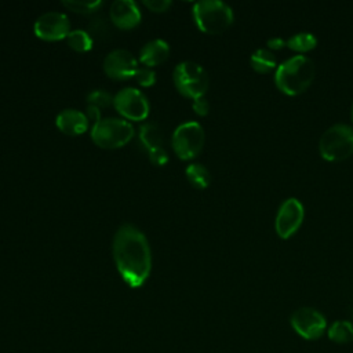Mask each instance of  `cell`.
<instances>
[{"mask_svg": "<svg viewBox=\"0 0 353 353\" xmlns=\"http://www.w3.org/2000/svg\"><path fill=\"white\" fill-rule=\"evenodd\" d=\"M113 258L123 280L141 287L150 274L152 254L146 236L134 225H121L113 237Z\"/></svg>", "mask_w": 353, "mask_h": 353, "instance_id": "obj_1", "label": "cell"}, {"mask_svg": "<svg viewBox=\"0 0 353 353\" xmlns=\"http://www.w3.org/2000/svg\"><path fill=\"white\" fill-rule=\"evenodd\" d=\"M316 74L314 63L305 55H294L281 62L274 72L276 87L291 97L305 92Z\"/></svg>", "mask_w": 353, "mask_h": 353, "instance_id": "obj_2", "label": "cell"}, {"mask_svg": "<svg viewBox=\"0 0 353 353\" xmlns=\"http://www.w3.org/2000/svg\"><path fill=\"white\" fill-rule=\"evenodd\" d=\"M193 18L200 30L218 34L233 23V10L221 0H203L193 6Z\"/></svg>", "mask_w": 353, "mask_h": 353, "instance_id": "obj_3", "label": "cell"}, {"mask_svg": "<svg viewBox=\"0 0 353 353\" xmlns=\"http://www.w3.org/2000/svg\"><path fill=\"white\" fill-rule=\"evenodd\" d=\"M319 152L328 161H341L353 154V127L334 124L327 128L320 141Z\"/></svg>", "mask_w": 353, "mask_h": 353, "instance_id": "obj_4", "label": "cell"}, {"mask_svg": "<svg viewBox=\"0 0 353 353\" xmlns=\"http://www.w3.org/2000/svg\"><path fill=\"white\" fill-rule=\"evenodd\" d=\"M172 77L178 91L192 99L204 97L210 83L205 69L193 61L179 62L174 69Z\"/></svg>", "mask_w": 353, "mask_h": 353, "instance_id": "obj_5", "label": "cell"}, {"mask_svg": "<svg viewBox=\"0 0 353 353\" xmlns=\"http://www.w3.org/2000/svg\"><path fill=\"white\" fill-rule=\"evenodd\" d=\"M134 137V127L130 121L116 117L101 119L91 128L92 141L106 149L125 145Z\"/></svg>", "mask_w": 353, "mask_h": 353, "instance_id": "obj_6", "label": "cell"}, {"mask_svg": "<svg viewBox=\"0 0 353 353\" xmlns=\"http://www.w3.org/2000/svg\"><path fill=\"white\" fill-rule=\"evenodd\" d=\"M204 130L197 121L179 124L172 134V148L179 159L196 157L204 146Z\"/></svg>", "mask_w": 353, "mask_h": 353, "instance_id": "obj_7", "label": "cell"}, {"mask_svg": "<svg viewBox=\"0 0 353 353\" xmlns=\"http://www.w3.org/2000/svg\"><path fill=\"white\" fill-rule=\"evenodd\" d=\"M294 331L306 341H316L323 336L327 330V320L323 313L313 307H299L290 319Z\"/></svg>", "mask_w": 353, "mask_h": 353, "instance_id": "obj_8", "label": "cell"}, {"mask_svg": "<svg viewBox=\"0 0 353 353\" xmlns=\"http://www.w3.org/2000/svg\"><path fill=\"white\" fill-rule=\"evenodd\" d=\"M303 218L305 210L298 199L291 197L284 200L279 207L274 221V229L277 236L284 240L292 237L299 230Z\"/></svg>", "mask_w": 353, "mask_h": 353, "instance_id": "obj_9", "label": "cell"}, {"mask_svg": "<svg viewBox=\"0 0 353 353\" xmlns=\"http://www.w3.org/2000/svg\"><path fill=\"white\" fill-rule=\"evenodd\" d=\"M116 110L130 120H143L149 113V102L142 91L132 87L121 88L113 98Z\"/></svg>", "mask_w": 353, "mask_h": 353, "instance_id": "obj_10", "label": "cell"}, {"mask_svg": "<svg viewBox=\"0 0 353 353\" xmlns=\"http://www.w3.org/2000/svg\"><path fill=\"white\" fill-rule=\"evenodd\" d=\"M70 32L69 18L63 12H43L34 22V33L44 40H61Z\"/></svg>", "mask_w": 353, "mask_h": 353, "instance_id": "obj_11", "label": "cell"}, {"mask_svg": "<svg viewBox=\"0 0 353 353\" xmlns=\"http://www.w3.org/2000/svg\"><path fill=\"white\" fill-rule=\"evenodd\" d=\"M105 73L114 80H124L135 76L138 70L137 58L124 48H116L110 51L103 59Z\"/></svg>", "mask_w": 353, "mask_h": 353, "instance_id": "obj_12", "label": "cell"}, {"mask_svg": "<svg viewBox=\"0 0 353 353\" xmlns=\"http://www.w3.org/2000/svg\"><path fill=\"white\" fill-rule=\"evenodd\" d=\"M109 15L112 22L121 29L134 28L141 21V11L134 0L113 1L110 6Z\"/></svg>", "mask_w": 353, "mask_h": 353, "instance_id": "obj_13", "label": "cell"}, {"mask_svg": "<svg viewBox=\"0 0 353 353\" xmlns=\"http://www.w3.org/2000/svg\"><path fill=\"white\" fill-rule=\"evenodd\" d=\"M57 127L68 135H79L88 128V119L85 113L77 109H63L55 119Z\"/></svg>", "mask_w": 353, "mask_h": 353, "instance_id": "obj_14", "label": "cell"}, {"mask_svg": "<svg viewBox=\"0 0 353 353\" xmlns=\"http://www.w3.org/2000/svg\"><path fill=\"white\" fill-rule=\"evenodd\" d=\"M170 47L163 39H153L148 41L139 51V61L148 68L159 65L168 58Z\"/></svg>", "mask_w": 353, "mask_h": 353, "instance_id": "obj_15", "label": "cell"}, {"mask_svg": "<svg viewBox=\"0 0 353 353\" xmlns=\"http://www.w3.org/2000/svg\"><path fill=\"white\" fill-rule=\"evenodd\" d=\"M250 63H251V68L256 73H262V74L272 72L277 66V61H276L274 54L270 50H266V48H258L256 51H254L251 54Z\"/></svg>", "mask_w": 353, "mask_h": 353, "instance_id": "obj_16", "label": "cell"}, {"mask_svg": "<svg viewBox=\"0 0 353 353\" xmlns=\"http://www.w3.org/2000/svg\"><path fill=\"white\" fill-rule=\"evenodd\" d=\"M139 142L141 145L149 152L154 148L161 146L163 143V135L160 131V127L153 123V121H148L143 123L139 127Z\"/></svg>", "mask_w": 353, "mask_h": 353, "instance_id": "obj_17", "label": "cell"}, {"mask_svg": "<svg viewBox=\"0 0 353 353\" xmlns=\"http://www.w3.org/2000/svg\"><path fill=\"white\" fill-rule=\"evenodd\" d=\"M327 334L335 343H349L353 341V323L349 320H336L330 325Z\"/></svg>", "mask_w": 353, "mask_h": 353, "instance_id": "obj_18", "label": "cell"}, {"mask_svg": "<svg viewBox=\"0 0 353 353\" xmlns=\"http://www.w3.org/2000/svg\"><path fill=\"white\" fill-rule=\"evenodd\" d=\"M186 178L189 179V182L197 188V189H205L210 182H211V174L207 170V167H204L200 163H192L186 167Z\"/></svg>", "mask_w": 353, "mask_h": 353, "instance_id": "obj_19", "label": "cell"}, {"mask_svg": "<svg viewBox=\"0 0 353 353\" xmlns=\"http://www.w3.org/2000/svg\"><path fill=\"white\" fill-rule=\"evenodd\" d=\"M317 46V39L309 32H301L287 40V47L295 52H307Z\"/></svg>", "mask_w": 353, "mask_h": 353, "instance_id": "obj_20", "label": "cell"}, {"mask_svg": "<svg viewBox=\"0 0 353 353\" xmlns=\"http://www.w3.org/2000/svg\"><path fill=\"white\" fill-rule=\"evenodd\" d=\"M66 40H68L69 47L79 52L88 51L92 47V37L90 36L88 32H85L83 29L70 30L69 34L66 36Z\"/></svg>", "mask_w": 353, "mask_h": 353, "instance_id": "obj_21", "label": "cell"}, {"mask_svg": "<svg viewBox=\"0 0 353 353\" xmlns=\"http://www.w3.org/2000/svg\"><path fill=\"white\" fill-rule=\"evenodd\" d=\"M62 6L80 14H91L97 11L101 6L102 1L99 0H92V1H80V0H63Z\"/></svg>", "mask_w": 353, "mask_h": 353, "instance_id": "obj_22", "label": "cell"}, {"mask_svg": "<svg viewBox=\"0 0 353 353\" xmlns=\"http://www.w3.org/2000/svg\"><path fill=\"white\" fill-rule=\"evenodd\" d=\"M113 95L109 94L105 90H94L87 95V102L88 105L97 106V108H108L113 103Z\"/></svg>", "mask_w": 353, "mask_h": 353, "instance_id": "obj_23", "label": "cell"}, {"mask_svg": "<svg viewBox=\"0 0 353 353\" xmlns=\"http://www.w3.org/2000/svg\"><path fill=\"white\" fill-rule=\"evenodd\" d=\"M134 77L137 79V81H138L141 85L149 87V85H152V84L154 83V80H156V73H154L150 68L145 66V68H138V70L135 72V76H134Z\"/></svg>", "mask_w": 353, "mask_h": 353, "instance_id": "obj_24", "label": "cell"}, {"mask_svg": "<svg viewBox=\"0 0 353 353\" xmlns=\"http://www.w3.org/2000/svg\"><path fill=\"white\" fill-rule=\"evenodd\" d=\"M148 156H149V160L156 165H163L168 161V153L163 146H159V148H154V149L149 150Z\"/></svg>", "mask_w": 353, "mask_h": 353, "instance_id": "obj_25", "label": "cell"}, {"mask_svg": "<svg viewBox=\"0 0 353 353\" xmlns=\"http://www.w3.org/2000/svg\"><path fill=\"white\" fill-rule=\"evenodd\" d=\"M142 3L154 12H163L171 6L170 0H143Z\"/></svg>", "mask_w": 353, "mask_h": 353, "instance_id": "obj_26", "label": "cell"}, {"mask_svg": "<svg viewBox=\"0 0 353 353\" xmlns=\"http://www.w3.org/2000/svg\"><path fill=\"white\" fill-rule=\"evenodd\" d=\"M192 108L193 110L200 114V116H205L210 110V103L208 101L204 98V97H200V98H196L193 99V103H192Z\"/></svg>", "mask_w": 353, "mask_h": 353, "instance_id": "obj_27", "label": "cell"}, {"mask_svg": "<svg viewBox=\"0 0 353 353\" xmlns=\"http://www.w3.org/2000/svg\"><path fill=\"white\" fill-rule=\"evenodd\" d=\"M266 44H268V47L270 48V50H281V48H284L285 46H287V41H284L283 39H280V37H272V39H269L268 41H266Z\"/></svg>", "mask_w": 353, "mask_h": 353, "instance_id": "obj_28", "label": "cell"}, {"mask_svg": "<svg viewBox=\"0 0 353 353\" xmlns=\"http://www.w3.org/2000/svg\"><path fill=\"white\" fill-rule=\"evenodd\" d=\"M87 119H91L92 121H94V124L95 123H98L99 120H101V110H99V108H97V106H92V105H88L87 106Z\"/></svg>", "mask_w": 353, "mask_h": 353, "instance_id": "obj_29", "label": "cell"}, {"mask_svg": "<svg viewBox=\"0 0 353 353\" xmlns=\"http://www.w3.org/2000/svg\"><path fill=\"white\" fill-rule=\"evenodd\" d=\"M350 117H352V121H353V105H352V110H350Z\"/></svg>", "mask_w": 353, "mask_h": 353, "instance_id": "obj_30", "label": "cell"}, {"mask_svg": "<svg viewBox=\"0 0 353 353\" xmlns=\"http://www.w3.org/2000/svg\"><path fill=\"white\" fill-rule=\"evenodd\" d=\"M352 317H353V312H352ZM352 323H353V320H352Z\"/></svg>", "mask_w": 353, "mask_h": 353, "instance_id": "obj_31", "label": "cell"}]
</instances>
